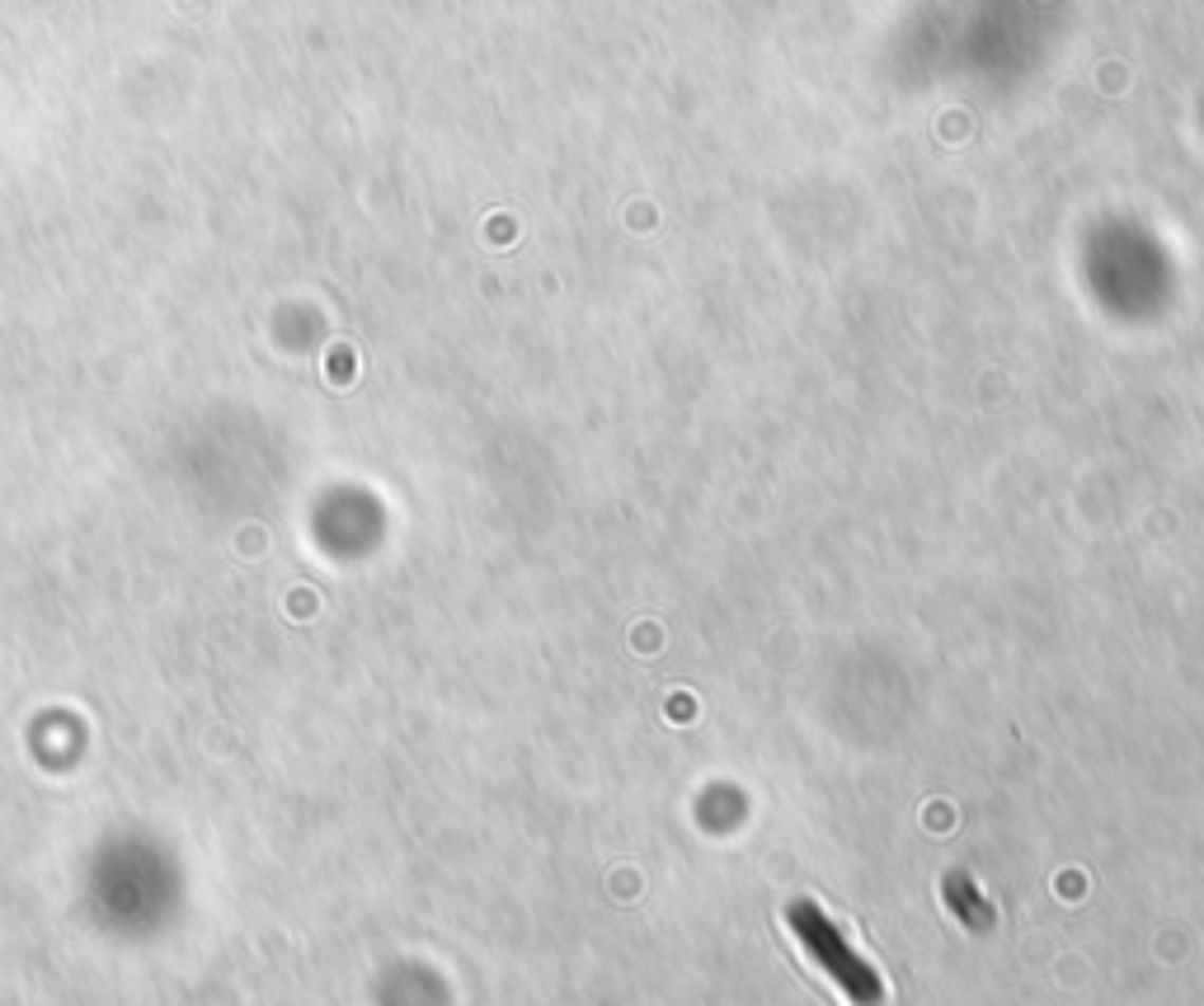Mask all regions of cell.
<instances>
[{"label":"cell","instance_id":"6da1fadb","mask_svg":"<svg viewBox=\"0 0 1204 1006\" xmlns=\"http://www.w3.org/2000/svg\"><path fill=\"white\" fill-rule=\"evenodd\" d=\"M786 917H791L795 936H800L804 955H810V960L837 983V988H842L847 1002H856V1006H881V1002H885L881 973H875L871 964H866L852 946H847V936L833 927L823 908H814V903H804V898H800V903H791Z\"/></svg>","mask_w":1204,"mask_h":1006},{"label":"cell","instance_id":"7a4b0ae2","mask_svg":"<svg viewBox=\"0 0 1204 1006\" xmlns=\"http://www.w3.org/2000/svg\"><path fill=\"white\" fill-rule=\"evenodd\" d=\"M946 894H950V908L969 917V927H988V908L979 903V894L969 889V879L950 875V879H946Z\"/></svg>","mask_w":1204,"mask_h":1006}]
</instances>
